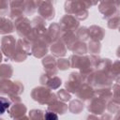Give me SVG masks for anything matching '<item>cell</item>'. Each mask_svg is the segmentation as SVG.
Instances as JSON below:
<instances>
[{"mask_svg": "<svg viewBox=\"0 0 120 120\" xmlns=\"http://www.w3.org/2000/svg\"><path fill=\"white\" fill-rule=\"evenodd\" d=\"M8 103L7 102V103H5V99L4 98H2V112H5V110H6V108H8Z\"/></svg>", "mask_w": 120, "mask_h": 120, "instance_id": "obj_2", "label": "cell"}, {"mask_svg": "<svg viewBox=\"0 0 120 120\" xmlns=\"http://www.w3.org/2000/svg\"><path fill=\"white\" fill-rule=\"evenodd\" d=\"M45 120H58V116L54 112H48L45 114Z\"/></svg>", "mask_w": 120, "mask_h": 120, "instance_id": "obj_1", "label": "cell"}]
</instances>
